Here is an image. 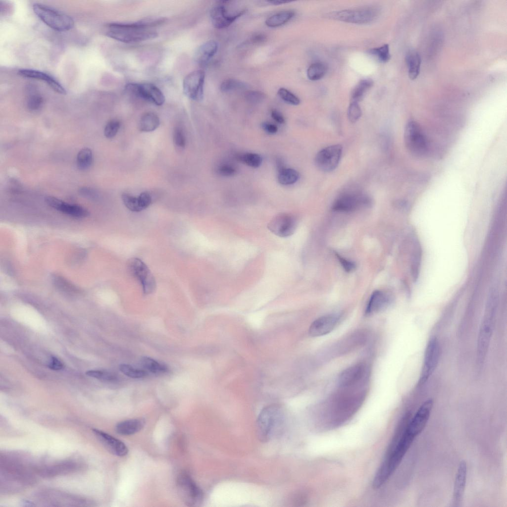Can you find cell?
Masks as SVG:
<instances>
[{
    "label": "cell",
    "instance_id": "4dcf8cb0",
    "mask_svg": "<svg viewBox=\"0 0 507 507\" xmlns=\"http://www.w3.org/2000/svg\"><path fill=\"white\" fill-rule=\"evenodd\" d=\"M294 15L295 12L292 10L281 11L267 18L265 23L269 27H278L287 23Z\"/></svg>",
    "mask_w": 507,
    "mask_h": 507
},
{
    "label": "cell",
    "instance_id": "f6af8a7d",
    "mask_svg": "<svg viewBox=\"0 0 507 507\" xmlns=\"http://www.w3.org/2000/svg\"><path fill=\"white\" fill-rule=\"evenodd\" d=\"M86 374L90 377L105 381H113L116 379L114 374L105 371L91 370L87 371Z\"/></svg>",
    "mask_w": 507,
    "mask_h": 507
},
{
    "label": "cell",
    "instance_id": "3957f363",
    "mask_svg": "<svg viewBox=\"0 0 507 507\" xmlns=\"http://www.w3.org/2000/svg\"><path fill=\"white\" fill-rule=\"evenodd\" d=\"M498 302L497 293L492 290L487 300L477 338L476 360L479 367L482 366L488 353L495 327Z\"/></svg>",
    "mask_w": 507,
    "mask_h": 507
},
{
    "label": "cell",
    "instance_id": "7bdbcfd3",
    "mask_svg": "<svg viewBox=\"0 0 507 507\" xmlns=\"http://www.w3.org/2000/svg\"><path fill=\"white\" fill-rule=\"evenodd\" d=\"M280 98L288 104L298 105L300 103V99L293 93L284 88H280L277 91Z\"/></svg>",
    "mask_w": 507,
    "mask_h": 507
},
{
    "label": "cell",
    "instance_id": "f35d334b",
    "mask_svg": "<svg viewBox=\"0 0 507 507\" xmlns=\"http://www.w3.org/2000/svg\"><path fill=\"white\" fill-rule=\"evenodd\" d=\"M368 53L376 56L379 61L383 63L387 62L391 58L389 46L388 44L370 49Z\"/></svg>",
    "mask_w": 507,
    "mask_h": 507
},
{
    "label": "cell",
    "instance_id": "7a4b0ae2",
    "mask_svg": "<svg viewBox=\"0 0 507 507\" xmlns=\"http://www.w3.org/2000/svg\"><path fill=\"white\" fill-rule=\"evenodd\" d=\"M367 385L339 387L328 402V417L333 425L343 423L359 408L364 401Z\"/></svg>",
    "mask_w": 507,
    "mask_h": 507
},
{
    "label": "cell",
    "instance_id": "c3c4849f",
    "mask_svg": "<svg viewBox=\"0 0 507 507\" xmlns=\"http://www.w3.org/2000/svg\"><path fill=\"white\" fill-rule=\"evenodd\" d=\"M173 141L178 147L184 148L186 145V139L183 130L180 127L175 128L173 132Z\"/></svg>",
    "mask_w": 507,
    "mask_h": 507
},
{
    "label": "cell",
    "instance_id": "ac0fdd59",
    "mask_svg": "<svg viewBox=\"0 0 507 507\" xmlns=\"http://www.w3.org/2000/svg\"><path fill=\"white\" fill-rule=\"evenodd\" d=\"M370 203L365 195L357 193H346L339 197L334 202L332 209L337 211L351 212Z\"/></svg>",
    "mask_w": 507,
    "mask_h": 507
},
{
    "label": "cell",
    "instance_id": "f546056e",
    "mask_svg": "<svg viewBox=\"0 0 507 507\" xmlns=\"http://www.w3.org/2000/svg\"><path fill=\"white\" fill-rule=\"evenodd\" d=\"M160 121L158 116L152 112H146L141 117L139 129L142 132H151L155 130L159 125Z\"/></svg>",
    "mask_w": 507,
    "mask_h": 507
},
{
    "label": "cell",
    "instance_id": "836d02e7",
    "mask_svg": "<svg viewBox=\"0 0 507 507\" xmlns=\"http://www.w3.org/2000/svg\"><path fill=\"white\" fill-rule=\"evenodd\" d=\"M299 178L298 172L294 169L283 167L278 170L277 180L282 185H290L295 183Z\"/></svg>",
    "mask_w": 507,
    "mask_h": 507
},
{
    "label": "cell",
    "instance_id": "e575fe53",
    "mask_svg": "<svg viewBox=\"0 0 507 507\" xmlns=\"http://www.w3.org/2000/svg\"><path fill=\"white\" fill-rule=\"evenodd\" d=\"M93 160L92 151L89 148H83L78 153L76 163L77 167L81 170L88 169L91 165Z\"/></svg>",
    "mask_w": 507,
    "mask_h": 507
},
{
    "label": "cell",
    "instance_id": "d4e9b609",
    "mask_svg": "<svg viewBox=\"0 0 507 507\" xmlns=\"http://www.w3.org/2000/svg\"><path fill=\"white\" fill-rule=\"evenodd\" d=\"M391 298L385 293L376 290L371 295L365 310L366 315H371L381 311L390 304Z\"/></svg>",
    "mask_w": 507,
    "mask_h": 507
},
{
    "label": "cell",
    "instance_id": "11a10c76",
    "mask_svg": "<svg viewBox=\"0 0 507 507\" xmlns=\"http://www.w3.org/2000/svg\"><path fill=\"white\" fill-rule=\"evenodd\" d=\"M63 367L62 363L55 357H52L49 364V367L54 370H59Z\"/></svg>",
    "mask_w": 507,
    "mask_h": 507
},
{
    "label": "cell",
    "instance_id": "8fae6325",
    "mask_svg": "<svg viewBox=\"0 0 507 507\" xmlns=\"http://www.w3.org/2000/svg\"><path fill=\"white\" fill-rule=\"evenodd\" d=\"M370 369L365 363H358L344 370L338 378L339 387L355 386L367 384Z\"/></svg>",
    "mask_w": 507,
    "mask_h": 507
},
{
    "label": "cell",
    "instance_id": "d6a6232c",
    "mask_svg": "<svg viewBox=\"0 0 507 507\" xmlns=\"http://www.w3.org/2000/svg\"><path fill=\"white\" fill-rule=\"evenodd\" d=\"M27 106L31 111H35L40 108L43 103V99L35 87L30 86L27 89Z\"/></svg>",
    "mask_w": 507,
    "mask_h": 507
},
{
    "label": "cell",
    "instance_id": "74e56055",
    "mask_svg": "<svg viewBox=\"0 0 507 507\" xmlns=\"http://www.w3.org/2000/svg\"><path fill=\"white\" fill-rule=\"evenodd\" d=\"M327 72L326 65L322 62H316L309 66L307 70V76L312 81L321 79Z\"/></svg>",
    "mask_w": 507,
    "mask_h": 507
},
{
    "label": "cell",
    "instance_id": "4fadbf2b",
    "mask_svg": "<svg viewBox=\"0 0 507 507\" xmlns=\"http://www.w3.org/2000/svg\"><path fill=\"white\" fill-rule=\"evenodd\" d=\"M297 223V219L294 215L287 212H281L275 215L269 221L267 227L276 236L287 238L294 233Z\"/></svg>",
    "mask_w": 507,
    "mask_h": 507
},
{
    "label": "cell",
    "instance_id": "ab89813d",
    "mask_svg": "<svg viewBox=\"0 0 507 507\" xmlns=\"http://www.w3.org/2000/svg\"><path fill=\"white\" fill-rule=\"evenodd\" d=\"M247 85L241 81L234 79H227L221 83L220 89L222 92H229L245 89Z\"/></svg>",
    "mask_w": 507,
    "mask_h": 507
},
{
    "label": "cell",
    "instance_id": "816d5d0a",
    "mask_svg": "<svg viewBox=\"0 0 507 507\" xmlns=\"http://www.w3.org/2000/svg\"><path fill=\"white\" fill-rule=\"evenodd\" d=\"M336 255L341 265L347 272L352 271L355 269V264L354 262L345 259L337 253L336 254Z\"/></svg>",
    "mask_w": 507,
    "mask_h": 507
},
{
    "label": "cell",
    "instance_id": "bcb514c9",
    "mask_svg": "<svg viewBox=\"0 0 507 507\" xmlns=\"http://www.w3.org/2000/svg\"><path fill=\"white\" fill-rule=\"evenodd\" d=\"M361 115V110L358 102L351 101L348 109V117L352 123L357 121Z\"/></svg>",
    "mask_w": 507,
    "mask_h": 507
},
{
    "label": "cell",
    "instance_id": "ee69618b",
    "mask_svg": "<svg viewBox=\"0 0 507 507\" xmlns=\"http://www.w3.org/2000/svg\"><path fill=\"white\" fill-rule=\"evenodd\" d=\"M120 122L116 119L109 121L105 125L104 129V135L107 138H113L117 133L120 127Z\"/></svg>",
    "mask_w": 507,
    "mask_h": 507
},
{
    "label": "cell",
    "instance_id": "6f0895ef",
    "mask_svg": "<svg viewBox=\"0 0 507 507\" xmlns=\"http://www.w3.org/2000/svg\"><path fill=\"white\" fill-rule=\"evenodd\" d=\"M267 39L266 36L261 33H257L254 35L251 39L253 44H260L264 42Z\"/></svg>",
    "mask_w": 507,
    "mask_h": 507
},
{
    "label": "cell",
    "instance_id": "603a6c76",
    "mask_svg": "<svg viewBox=\"0 0 507 507\" xmlns=\"http://www.w3.org/2000/svg\"><path fill=\"white\" fill-rule=\"evenodd\" d=\"M466 463L462 460L458 465L454 482L453 495L454 507L459 506L462 502L466 486Z\"/></svg>",
    "mask_w": 507,
    "mask_h": 507
},
{
    "label": "cell",
    "instance_id": "ffe728a7",
    "mask_svg": "<svg viewBox=\"0 0 507 507\" xmlns=\"http://www.w3.org/2000/svg\"><path fill=\"white\" fill-rule=\"evenodd\" d=\"M339 320V315L335 314L319 317L310 325L309 334L312 337H319L328 334L334 330Z\"/></svg>",
    "mask_w": 507,
    "mask_h": 507
},
{
    "label": "cell",
    "instance_id": "6da1fadb",
    "mask_svg": "<svg viewBox=\"0 0 507 507\" xmlns=\"http://www.w3.org/2000/svg\"><path fill=\"white\" fill-rule=\"evenodd\" d=\"M410 418V414L406 413L401 420L373 478L374 488H380L387 482L411 445L415 437L406 429Z\"/></svg>",
    "mask_w": 507,
    "mask_h": 507
},
{
    "label": "cell",
    "instance_id": "5b68a950",
    "mask_svg": "<svg viewBox=\"0 0 507 507\" xmlns=\"http://www.w3.org/2000/svg\"><path fill=\"white\" fill-rule=\"evenodd\" d=\"M107 36L125 43H137L153 39L158 36L157 33L151 29H133L117 26L114 22L107 24Z\"/></svg>",
    "mask_w": 507,
    "mask_h": 507
},
{
    "label": "cell",
    "instance_id": "9c48e42d",
    "mask_svg": "<svg viewBox=\"0 0 507 507\" xmlns=\"http://www.w3.org/2000/svg\"><path fill=\"white\" fill-rule=\"evenodd\" d=\"M280 407L277 405L265 407L261 411L257 421L258 434L261 440L270 439L281 420Z\"/></svg>",
    "mask_w": 507,
    "mask_h": 507
},
{
    "label": "cell",
    "instance_id": "cb8c5ba5",
    "mask_svg": "<svg viewBox=\"0 0 507 507\" xmlns=\"http://www.w3.org/2000/svg\"><path fill=\"white\" fill-rule=\"evenodd\" d=\"M18 74L23 77L44 81L59 94L64 95L66 93L64 88L56 79L45 72L34 69H21L18 71Z\"/></svg>",
    "mask_w": 507,
    "mask_h": 507
},
{
    "label": "cell",
    "instance_id": "f1b7e54d",
    "mask_svg": "<svg viewBox=\"0 0 507 507\" xmlns=\"http://www.w3.org/2000/svg\"><path fill=\"white\" fill-rule=\"evenodd\" d=\"M406 61L409 78L415 79L420 72L421 58L419 54L416 51H409L406 55Z\"/></svg>",
    "mask_w": 507,
    "mask_h": 507
},
{
    "label": "cell",
    "instance_id": "2e32d148",
    "mask_svg": "<svg viewBox=\"0 0 507 507\" xmlns=\"http://www.w3.org/2000/svg\"><path fill=\"white\" fill-rule=\"evenodd\" d=\"M342 153V147L340 145H333L320 151L315 157L316 166L320 170L328 172L338 166Z\"/></svg>",
    "mask_w": 507,
    "mask_h": 507
},
{
    "label": "cell",
    "instance_id": "f907efd6",
    "mask_svg": "<svg viewBox=\"0 0 507 507\" xmlns=\"http://www.w3.org/2000/svg\"><path fill=\"white\" fill-rule=\"evenodd\" d=\"M139 204L142 210L147 208L152 203V197L147 192H144L138 197Z\"/></svg>",
    "mask_w": 507,
    "mask_h": 507
},
{
    "label": "cell",
    "instance_id": "1f68e13d",
    "mask_svg": "<svg viewBox=\"0 0 507 507\" xmlns=\"http://www.w3.org/2000/svg\"><path fill=\"white\" fill-rule=\"evenodd\" d=\"M373 82L371 79H367L360 80L354 87L351 94V101H360L366 93L372 87Z\"/></svg>",
    "mask_w": 507,
    "mask_h": 507
},
{
    "label": "cell",
    "instance_id": "44dd1931",
    "mask_svg": "<svg viewBox=\"0 0 507 507\" xmlns=\"http://www.w3.org/2000/svg\"><path fill=\"white\" fill-rule=\"evenodd\" d=\"M45 201L51 207L72 217L83 218L89 214V211L84 207L65 203L53 197H47Z\"/></svg>",
    "mask_w": 507,
    "mask_h": 507
},
{
    "label": "cell",
    "instance_id": "d6986e66",
    "mask_svg": "<svg viewBox=\"0 0 507 507\" xmlns=\"http://www.w3.org/2000/svg\"><path fill=\"white\" fill-rule=\"evenodd\" d=\"M245 11V10H243L234 14H229L225 7L219 3L211 9L210 17L215 28L219 29H224L229 26L237 19L243 15Z\"/></svg>",
    "mask_w": 507,
    "mask_h": 507
},
{
    "label": "cell",
    "instance_id": "d590c367",
    "mask_svg": "<svg viewBox=\"0 0 507 507\" xmlns=\"http://www.w3.org/2000/svg\"><path fill=\"white\" fill-rule=\"evenodd\" d=\"M236 158L239 161L253 168L259 167L262 161V157L259 154L252 152L238 154L236 155Z\"/></svg>",
    "mask_w": 507,
    "mask_h": 507
},
{
    "label": "cell",
    "instance_id": "ba28073f",
    "mask_svg": "<svg viewBox=\"0 0 507 507\" xmlns=\"http://www.w3.org/2000/svg\"><path fill=\"white\" fill-rule=\"evenodd\" d=\"M176 482L179 495L187 506L195 507L202 502L203 492L187 473H180Z\"/></svg>",
    "mask_w": 507,
    "mask_h": 507
},
{
    "label": "cell",
    "instance_id": "8992f818",
    "mask_svg": "<svg viewBox=\"0 0 507 507\" xmlns=\"http://www.w3.org/2000/svg\"><path fill=\"white\" fill-rule=\"evenodd\" d=\"M404 142L408 151L415 156H423L427 152L426 136L419 124L413 120L409 121L405 126Z\"/></svg>",
    "mask_w": 507,
    "mask_h": 507
},
{
    "label": "cell",
    "instance_id": "484cf974",
    "mask_svg": "<svg viewBox=\"0 0 507 507\" xmlns=\"http://www.w3.org/2000/svg\"><path fill=\"white\" fill-rule=\"evenodd\" d=\"M218 48V44L215 41L210 40L204 43L198 48L195 52V62L200 66H205L216 54Z\"/></svg>",
    "mask_w": 507,
    "mask_h": 507
},
{
    "label": "cell",
    "instance_id": "60d3db41",
    "mask_svg": "<svg viewBox=\"0 0 507 507\" xmlns=\"http://www.w3.org/2000/svg\"><path fill=\"white\" fill-rule=\"evenodd\" d=\"M119 368L120 371L124 375L132 378H141L145 377L147 375L146 371L136 369L127 364H121L119 366Z\"/></svg>",
    "mask_w": 507,
    "mask_h": 507
},
{
    "label": "cell",
    "instance_id": "f5cc1de1",
    "mask_svg": "<svg viewBox=\"0 0 507 507\" xmlns=\"http://www.w3.org/2000/svg\"><path fill=\"white\" fill-rule=\"evenodd\" d=\"M79 192L82 196L90 199H95L97 197L96 192L91 188H81L79 190Z\"/></svg>",
    "mask_w": 507,
    "mask_h": 507
},
{
    "label": "cell",
    "instance_id": "9f6ffc18",
    "mask_svg": "<svg viewBox=\"0 0 507 507\" xmlns=\"http://www.w3.org/2000/svg\"><path fill=\"white\" fill-rule=\"evenodd\" d=\"M271 116L276 122L279 124H284L285 122V118L281 113L276 109L272 110Z\"/></svg>",
    "mask_w": 507,
    "mask_h": 507
},
{
    "label": "cell",
    "instance_id": "681fc988",
    "mask_svg": "<svg viewBox=\"0 0 507 507\" xmlns=\"http://www.w3.org/2000/svg\"><path fill=\"white\" fill-rule=\"evenodd\" d=\"M217 172L222 176L230 177L236 174V169L229 164H223L218 167Z\"/></svg>",
    "mask_w": 507,
    "mask_h": 507
},
{
    "label": "cell",
    "instance_id": "9a60e30c",
    "mask_svg": "<svg viewBox=\"0 0 507 507\" xmlns=\"http://www.w3.org/2000/svg\"><path fill=\"white\" fill-rule=\"evenodd\" d=\"M205 73L200 69L191 72L184 79L183 91L189 99L201 101L204 96Z\"/></svg>",
    "mask_w": 507,
    "mask_h": 507
},
{
    "label": "cell",
    "instance_id": "8d00e7d4",
    "mask_svg": "<svg viewBox=\"0 0 507 507\" xmlns=\"http://www.w3.org/2000/svg\"><path fill=\"white\" fill-rule=\"evenodd\" d=\"M141 364L146 369L153 373L165 372L167 370L166 365L148 356L141 358Z\"/></svg>",
    "mask_w": 507,
    "mask_h": 507
},
{
    "label": "cell",
    "instance_id": "e0dca14e",
    "mask_svg": "<svg viewBox=\"0 0 507 507\" xmlns=\"http://www.w3.org/2000/svg\"><path fill=\"white\" fill-rule=\"evenodd\" d=\"M434 404L433 400L427 399L420 406L406 426L407 432L415 438L424 429L429 418Z\"/></svg>",
    "mask_w": 507,
    "mask_h": 507
},
{
    "label": "cell",
    "instance_id": "83f0119b",
    "mask_svg": "<svg viewBox=\"0 0 507 507\" xmlns=\"http://www.w3.org/2000/svg\"><path fill=\"white\" fill-rule=\"evenodd\" d=\"M145 425V420L143 418H134L124 420L117 423L115 426L116 432L122 435H131L141 430Z\"/></svg>",
    "mask_w": 507,
    "mask_h": 507
},
{
    "label": "cell",
    "instance_id": "7402d4cb",
    "mask_svg": "<svg viewBox=\"0 0 507 507\" xmlns=\"http://www.w3.org/2000/svg\"><path fill=\"white\" fill-rule=\"evenodd\" d=\"M93 432L99 440L112 454L119 456H125L127 454L128 448L120 440L97 429H93Z\"/></svg>",
    "mask_w": 507,
    "mask_h": 507
},
{
    "label": "cell",
    "instance_id": "680465c9",
    "mask_svg": "<svg viewBox=\"0 0 507 507\" xmlns=\"http://www.w3.org/2000/svg\"><path fill=\"white\" fill-rule=\"evenodd\" d=\"M267 1L269 3H271V4L275 5H281V4H284V3H287L290 2L289 1H287V0H268Z\"/></svg>",
    "mask_w": 507,
    "mask_h": 507
},
{
    "label": "cell",
    "instance_id": "5bb4252c",
    "mask_svg": "<svg viewBox=\"0 0 507 507\" xmlns=\"http://www.w3.org/2000/svg\"><path fill=\"white\" fill-rule=\"evenodd\" d=\"M125 90L134 96L156 105H161L165 101V97L161 91L152 83H130L126 85Z\"/></svg>",
    "mask_w": 507,
    "mask_h": 507
},
{
    "label": "cell",
    "instance_id": "7c38bea8",
    "mask_svg": "<svg viewBox=\"0 0 507 507\" xmlns=\"http://www.w3.org/2000/svg\"><path fill=\"white\" fill-rule=\"evenodd\" d=\"M130 273L141 283L143 293L149 295L155 290L156 282L154 276L147 265L138 258L130 259L128 263Z\"/></svg>",
    "mask_w": 507,
    "mask_h": 507
},
{
    "label": "cell",
    "instance_id": "30bf717a",
    "mask_svg": "<svg viewBox=\"0 0 507 507\" xmlns=\"http://www.w3.org/2000/svg\"><path fill=\"white\" fill-rule=\"evenodd\" d=\"M440 356L439 342L436 337H433L426 346L418 384H423L432 375L437 366Z\"/></svg>",
    "mask_w": 507,
    "mask_h": 507
},
{
    "label": "cell",
    "instance_id": "52a82bcc",
    "mask_svg": "<svg viewBox=\"0 0 507 507\" xmlns=\"http://www.w3.org/2000/svg\"><path fill=\"white\" fill-rule=\"evenodd\" d=\"M379 10L374 7H365L329 12L325 17L329 19L354 24H366L373 21L378 16Z\"/></svg>",
    "mask_w": 507,
    "mask_h": 507
},
{
    "label": "cell",
    "instance_id": "277c9868",
    "mask_svg": "<svg viewBox=\"0 0 507 507\" xmlns=\"http://www.w3.org/2000/svg\"><path fill=\"white\" fill-rule=\"evenodd\" d=\"M33 9L37 16L47 26L57 31H66L74 26L70 16L41 3H35Z\"/></svg>",
    "mask_w": 507,
    "mask_h": 507
},
{
    "label": "cell",
    "instance_id": "4316f807",
    "mask_svg": "<svg viewBox=\"0 0 507 507\" xmlns=\"http://www.w3.org/2000/svg\"><path fill=\"white\" fill-rule=\"evenodd\" d=\"M368 335L363 331L355 332L344 339L336 347L341 354L350 351L365 343Z\"/></svg>",
    "mask_w": 507,
    "mask_h": 507
},
{
    "label": "cell",
    "instance_id": "db71d44e",
    "mask_svg": "<svg viewBox=\"0 0 507 507\" xmlns=\"http://www.w3.org/2000/svg\"><path fill=\"white\" fill-rule=\"evenodd\" d=\"M262 129L267 133L270 135L276 134L278 131V127L274 124L264 122L261 124Z\"/></svg>",
    "mask_w": 507,
    "mask_h": 507
},
{
    "label": "cell",
    "instance_id": "7dc6e473",
    "mask_svg": "<svg viewBox=\"0 0 507 507\" xmlns=\"http://www.w3.org/2000/svg\"><path fill=\"white\" fill-rule=\"evenodd\" d=\"M245 98L249 103L257 104L263 101L265 98V95L259 91H249L246 93Z\"/></svg>",
    "mask_w": 507,
    "mask_h": 507
},
{
    "label": "cell",
    "instance_id": "b9f144b4",
    "mask_svg": "<svg viewBox=\"0 0 507 507\" xmlns=\"http://www.w3.org/2000/svg\"><path fill=\"white\" fill-rule=\"evenodd\" d=\"M121 198L124 205L129 210L134 212L142 211L138 197H134L127 193H123Z\"/></svg>",
    "mask_w": 507,
    "mask_h": 507
}]
</instances>
